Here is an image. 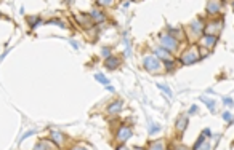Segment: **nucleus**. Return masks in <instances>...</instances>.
<instances>
[{"label":"nucleus","mask_w":234,"mask_h":150,"mask_svg":"<svg viewBox=\"0 0 234 150\" xmlns=\"http://www.w3.org/2000/svg\"><path fill=\"white\" fill-rule=\"evenodd\" d=\"M159 40L162 43V48H165L167 51L170 49V51H176L178 49V40L173 38L172 35H167V34H160L159 35Z\"/></svg>","instance_id":"nucleus-1"},{"label":"nucleus","mask_w":234,"mask_h":150,"mask_svg":"<svg viewBox=\"0 0 234 150\" xmlns=\"http://www.w3.org/2000/svg\"><path fill=\"white\" fill-rule=\"evenodd\" d=\"M197 61H201V56H199V51H197L196 48H191L189 51H186L180 58V62L184 64V66H188V64H194Z\"/></svg>","instance_id":"nucleus-2"},{"label":"nucleus","mask_w":234,"mask_h":150,"mask_svg":"<svg viewBox=\"0 0 234 150\" xmlns=\"http://www.w3.org/2000/svg\"><path fill=\"white\" fill-rule=\"evenodd\" d=\"M143 66L146 70L149 72H157L160 69V61L155 58V56H144L143 58Z\"/></svg>","instance_id":"nucleus-3"},{"label":"nucleus","mask_w":234,"mask_h":150,"mask_svg":"<svg viewBox=\"0 0 234 150\" xmlns=\"http://www.w3.org/2000/svg\"><path fill=\"white\" fill-rule=\"evenodd\" d=\"M221 27H223V24H221V21H212V23L207 26V27H205V35H215V37H217V35H218V32L220 31H221Z\"/></svg>","instance_id":"nucleus-4"},{"label":"nucleus","mask_w":234,"mask_h":150,"mask_svg":"<svg viewBox=\"0 0 234 150\" xmlns=\"http://www.w3.org/2000/svg\"><path fill=\"white\" fill-rule=\"evenodd\" d=\"M132 137V130L129 126H120L119 131H117V141L120 144H124L125 141H129Z\"/></svg>","instance_id":"nucleus-5"},{"label":"nucleus","mask_w":234,"mask_h":150,"mask_svg":"<svg viewBox=\"0 0 234 150\" xmlns=\"http://www.w3.org/2000/svg\"><path fill=\"white\" fill-rule=\"evenodd\" d=\"M205 8H207V13H209V15H217V13H220L221 3H220V2H209Z\"/></svg>","instance_id":"nucleus-6"},{"label":"nucleus","mask_w":234,"mask_h":150,"mask_svg":"<svg viewBox=\"0 0 234 150\" xmlns=\"http://www.w3.org/2000/svg\"><path fill=\"white\" fill-rule=\"evenodd\" d=\"M50 139L53 141V144H56V145H63V142H64V136H63V133H59V131H52Z\"/></svg>","instance_id":"nucleus-7"},{"label":"nucleus","mask_w":234,"mask_h":150,"mask_svg":"<svg viewBox=\"0 0 234 150\" xmlns=\"http://www.w3.org/2000/svg\"><path fill=\"white\" fill-rule=\"evenodd\" d=\"M154 56L155 58H162L165 61H170L172 58H170V53L167 51L165 48H154Z\"/></svg>","instance_id":"nucleus-8"},{"label":"nucleus","mask_w":234,"mask_h":150,"mask_svg":"<svg viewBox=\"0 0 234 150\" xmlns=\"http://www.w3.org/2000/svg\"><path fill=\"white\" fill-rule=\"evenodd\" d=\"M119 64H120V61H119L117 58H114V56H109V58L104 61V66L108 67L109 70H114V69H117V67H119Z\"/></svg>","instance_id":"nucleus-9"},{"label":"nucleus","mask_w":234,"mask_h":150,"mask_svg":"<svg viewBox=\"0 0 234 150\" xmlns=\"http://www.w3.org/2000/svg\"><path fill=\"white\" fill-rule=\"evenodd\" d=\"M122 105H124V102L122 101H114L109 107H108V113H111V115H116V113H119L120 112V109H122Z\"/></svg>","instance_id":"nucleus-10"},{"label":"nucleus","mask_w":234,"mask_h":150,"mask_svg":"<svg viewBox=\"0 0 234 150\" xmlns=\"http://www.w3.org/2000/svg\"><path fill=\"white\" fill-rule=\"evenodd\" d=\"M90 18L93 19V23H103V21L106 19L104 13H103V11H100V10H91V13H90Z\"/></svg>","instance_id":"nucleus-11"},{"label":"nucleus","mask_w":234,"mask_h":150,"mask_svg":"<svg viewBox=\"0 0 234 150\" xmlns=\"http://www.w3.org/2000/svg\"><path fill=\"white\" fill-rule=\"evenodd\" d=\"M217 38L218 37H215V35H204V37H202V43H204V46L212 48L217 43Z\"/></svg>","instance_id":"nucleus-12"},{"label":"nucleus","mask_w":234,"mask_h":150,"mask_svg":"<svg viewBox=\"0 0 234 150\" xmlns=\"http://www.w3.org/2000/svg\"><path fill=\"white\" fill-rule=\"evenodd\" d=\"M34 150H55V145H52L48 141H40L35 144Z\"/></svg>","instance_id":"nucleus-13"},{"label":"nucleus","mask_w":234,"mask_h":150,"mask_svg":"<svg viewBox=\"0 0 234 150\" xmlns=\"http://www.w3.org/2000/svg\"><path fill=\"white\" fill-rule=\"evenodd\" d=\"M188 126V117L186 115H181L178 120H176V130L178 131H184Z\"/></svg>","instance_id":"nucleus-14"},{"label":"nucleus","mask_w":234,"mask_h":150,"mask_svg":"<svg viewBox=\"0 0 234 150\" xmlns=\"http://www.w3.org/2000/svg\"><path fill=\"white\" fill-rule=\"evenodd\" d=\"M77 21L82 24V26H85V27H90L91 24H93V19L90 18V15L87 16V15H79L77 16Z\"/></svg>","instance_id":"nucleus-15"},{"label":"nucleus","mask_w":234,"mask_h":150,"mask_svg":"<svg viewBox=\"0 0 234 150\" xmlns=\"http://www.w3.org/2000/svg\"><path fill=\"white\" fill-rule=\"evenodd\" d=\"M191 29L194 31V34H201L204 31V23L197 19V21H194V23H191Z\"/></svg>","instance_id":"nucleus-16"},{"label":"nucleus","mask_w":234,"mask_h":150,"mask_svg":"<svg viewBox=\"0 0 234 150\" xmlns=\"http://www.w3.org/2000/svg\"><path fill=\"white\" fill-rule=\"evenodd\" d=\"M201 101H202V102H205V105H207L209 109H210V112H215V101H213V99L202 96V97H201Z\"/></svg>","instance_id":"nucleus-17"},{"label":"nucleus","mask_w":234,"mask_h":150,"mask_svg":"<svg viewBox=\"0 0 234 150\" xmlns=\"http://www.w3.org/2000/svg\"><path fill=\"white\" fill-rule=\"evenodd\" d=\"M168 35H172L173 38L178 40L180 37L183 38V31L181 29H175V27H170V29H168Z\"/></svg>","instance_id":"nucleus-18"},{"label":"nucleus","mask_w":234,"mask_h":150,"mask_svg":"<svg viewBox=\"0 0 234 150\" xmlns=\"http://www.w3.org/2000/svg\"><path fill=\"white\" fill-rule=\"evenodd\" d=\"M27 21H29V24H31V27H32V29H34V27H37L40 23H42V19L39 18V16H29V18H27Z\"/></svg>","instance_id":"nucleus-19"},{"label":"nucleus","mask_w":234,"mask_h":150,"mask_svg":"<svg viewBox=\"0 0 234 150\" xmlns=\"http://www.w3.org/2000/svg\"><path fill=\"white\" fill-rule=\"evenodd\" d=\"M157 88H159L160 91H164V93H165V94H167L168 97H172V96H173L172 90H170V88L167 86V85H164V83H159V85H157Z\"/></svg>","instance_id":"nucleus-20"},{"label":"nucleus","mask_w":234,"mask_h":150,"mask_svg":"<svg viewBox=\"0 0 234 150\" xmlns=\"http://www.w3.org/2000/svg\"><path fill=\"white\" fill-rule=\"evenodd\" d=\"M47 24H55V26H58V27H61V29H66V24L64 23H63V21H59V19H50V21H48V23Z\"/></svg>","instance_id":"nucleus-21"},{"label":"nucleus","mask_w":234,"mask_h":150,"mask_svg":"<svg viewBox=\"0 0 234 150\" xmlns=\"http://www.w3.org/2000/svg\"><path fill=\"white\" fill-rule=\"evenodd\" d=\"M149 150H164V142H160V141L154 142V144L149 147Z\"/></svg>","instance_id":"nucleus-22"},{"label":"nucleus","mask_w":234,"mask_h":150,"mask_svg":"<svg viewBox=\"0 0 234 150\" xmlns=\"http://www.w3.org/2000/svg\"><path fill=\"white\" fill-rule=\"evenodd\" d=\"M95 78H96V80L100 82V83H103V85H109V80H108V78H106L104 75H101V74H96Z\"/></svg>","instance_id":"nucleus-23"},{"label":"nucleus","mask_w":234,"mask_h":150,"mask_svg":"<svg viewBox=\"0 0 234 150\" xmlns=\"http://www.w3.org/2000/svg\"><path fill=\"white\" fill-rule=\"evenodd\" d=\"M202 144H204V134H201V136H199V139H197V142H196V144H194V147H193V150H199Z\"/></svg>","instance_id":"nucleus-24"},{"label":"nucleus","mask_w":234,"mask_h":150,"mask_svg":"<svg viewBox=\"0 0 234 150\" xmlns=\"http://www.w3.org/2000/svg\"><path fill=\"white\" fill-rule=\"evenodd\" d=\"M32 134H35V130H31V131H27V133H24V134H23V137H21V139H19V142H23V141H24L26 137H29V136H32Z\"/></svg>","instance_id":"nucleus-25"},{"label":"nucleus","mask_w":234,"mask_h":150,"mask_svg":"<svg viewBox=\"0 0 234 150\" xmlns=\"http://www.w3.org/2000/svg\"><path fill=\"white\" fill-rule=\"evenodd\" d=\"M164 66H165V69H167V70H172V69H173V59L165 61V64H164Z\"/></svg>","instance_id":"nucleus-26"},{"label":"nucleus","mask_w":234,"mask_h":150,"mask_svg":"<svg viewBox=\"0 0 234 150\" xmlns=\"http://www.w3.org/2000/svg\"><path fill=\"white\" fill-rule=\"evenodd\" d=\"M101 54L104 56V58H106V59H108V58H109V56H111V49H109V48H103V51H101Z\"/></svg>","instance_id":"nucleus-27"},{"label":"nucleus","mask_w":234,"mask_h":150,"mask_svg":"<svg viewBox=\"0 0 234 150\" xmlns=\"http://www.w3.org/2000/svg\"><path fill=\"white\" fill-rule=\"evenodd\" d=\"M223 102H224V105H228V107H231V105L234 104V101H232L231 97H224V99H223Z\"/></svg>","instance_id":"nucleus-28"},{"label":"nucleus","mask_w":234,"mask_h":150,"mask_svg":"<svg viewBox=\"0 0 234 150\" xmlns=\"http://www.w3.org/2000/svg\"><path fill=\"white\" fill-rule=\"evenodd\" d=\"M157 131H160V126H159V125H152V126H151V130H149V133H151V134L157 133Z\"/></svg>","instance_id":"nucleus-29"},{"label":"nucleus","mask_w":234,"mask_h":150,"mask_svg":"<svg viewBox=\"0 0 234 150\" xmlns=\"http://www.w3.org/2000/svg\"><path fill=\"white\" fill-rule=\"evenodd\" d=\"M223 118H224L226 121H231V120H232V117H231L229 112H224V113H223Z\"/></svg>","instance_id":"nucleus-30"},{"label":"nucleus","mask_w":234,"mask_h":150,"mask_svg":"<svg viewBox=\"0 0 234 150\" xmlns=\"http://www.w3.org/2000/svg\"><path fill=\"white\" fill-rule=\"evenodd\" d=\"M196 112H197V105H193V107L189 109V112H188V113H189V115H194Z\"/></svg>","instance_id":"nucleus-31"},{"label":"nucleus","mask_w":234,"mask_h":150,"mask_svg":"<svg viewBox=\"0 0 234 150\" xmlns=\"http://www.w3.org/2000/svg\"><path fill=\"white\" fill-rule=\"evenodd\" d=\"M199 150H210V144H205V142H204V144L201 145V148Z\"/></svg>","instance_id":"nucleus-32"},{"label":"nucleus","mask_w":234,"mask_h":150,"mask_svg":"<svg viewBox=\"0 0 234 150\" xmlns=\"http://www.w3.org/2000/svg\"><path fill=\"white\" fill-rule=\"evenodd\" d=\"M207 54H209V51H205V48H201V54H199L201 58H204V56H207Z\"/></svg>","instance_id":"nucleus-33"},{"label":"nucleus","mask_w":234,"mask_h":150,"mask_svg":"<svg viewBox=\"0 0 234 150\" xmlns=\"http://www.w3.org/2000/svg\"><path fill=\"white\" fill-rule=\"evenodd\" d=\"M100 5H103V6H109V5H112V2H98Z\"/></svg>","instance_id":"nucleus-34"},{"label":"nucleus","mask_w":234,"mask_h":150,"mask_svg":"<svg viewBox=\"0 0 234 150\" xmlns=\"http://www.w3.org/2000/svg\"><path fill=\"white\" fill-rule=\"evenodd\" d=\"M202 134H204V136H212V131H210V130H204Z\"/></svg>","instance_id":"nucleus-35"},{"label":"nucleus","mask_w":234,"mask_h":150,"mask_svg":"<svg viewBox=\"0 0 234 150\" xmlns=\"http://www.w3.org/2000/svg\"><path fill=\"white\" fill-rule=\"evenodd\" d=\"M71 45H72L74 48H79V43H77V42H74V40H71Z\"/></svg>","instance_id":"nucleus-36"},{"label":"nucleus","mask_w":234,"mask_h":150,"mask_svg":"<svg viewBox=\"0 0 234 150\" xmlns=\"http://www.w3.org/2000/svg\"><path fill=\"white\" fill-rule=\"evenodd\" d=\"M106 90L112 93V91H114V86H111V85H106Z\"/></svg>","instance_id":"nucleus-37"},{"label":"nucleus","mask_w":234,"mask_h":150,"mask_svg":"<svg viewBox=\"0 0 234 150\" xmlns=\"http://www.w3.org/2000/svg\"><path fill=\"white\" fill-rule=\"evenodd\" d=\"M117 150H130V148H127V147H125V145H120V147H119V148H117Z\"/></svg>","instance_id":"nucleus-38"},{"label":"nucleus","mask_w":234,"mask_h":150,"mask_svg":"<svg viewBox=\"0 0 234 150\" xmlns=\"http://www.w3.org/2000/svg\"><path fill=\"white\" fill-rule=\"evenodd\" d=\"M176 150H188V148L184 147V145H181V147H176Z\"/></svg>","instance_id":"nucleus-39"},{"label":"nucleus","mask_w":234,"mask_h":150,"mask_svg":"<svg viewBox=\"0 0 234 150\" xmlns=\"http://www.w3.org/2000/svg\"><path fill=\"white\" fill-rule=\"evenodd\" d=\"M74 150H87V148H83V147H75Z\"/></svg>","instance_id":"nucleus-40"},{"label":"nucleus","mask_w":234,"mask_h":150,"mask_svg":"<svg viewBox=\"0 0 234 150\" xmlns=\"http://www.w3.org/2000/svg\"><path fill=\"white\" fill-rule=\"evenodd\" d=\"M133 150H144V148H140V147H135Z\"/></svg>","instance_id":"nucleus-41"}]
</instances>
